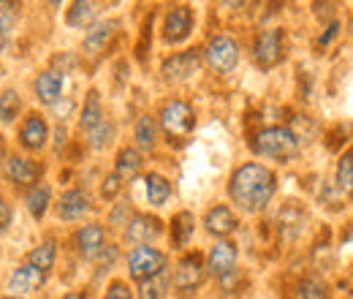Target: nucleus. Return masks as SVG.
Here are the masks:
<instances>
[{
  "label": "nucleus",
  "instance_id": "a19ab883",
  "mask_svg": "<svg viewBox=\"0 0 353 299\" xmlns=\"http://www.w3.org/2000/svg\"><path fill=\"white\" fill-rule=\"evenodd\" d=\"M3 299H22V297H14V294H11V297H3Z\"/></svg>",
  "mask_w": 353,
  "mask_h": 299
},
{
  "label": "nucleus",
  "instance_id": "7ed1b4c3",
  "mask_svg": "<svg viewBox=\"0 0 353 299\" xmlns=\"http://www.w3.org/2000/svg\"><path fill=\"white\" fill-rule=\"evenodd\" d=\"M158 126L163 128L169 142L182 144V142L193 133V128H196V112H193V106H190L188 101H179V98L166 101L163 109H161Z\"/></svg>",
  "mask_w": 353,
  "mask_h": 299
},
{
  "label": "nucleus",
  "instance_id": "423d86ee",
  "mask_svg": "<svg viewBox=\"0 0 353 299\" xmlns=\"http://www.w3.org/2000/svg\"><path fill=\"white\" fill-rule=\"evenodd\" d=\"M283 52H285V33L280 28H269L261 30L259 39L253 44V60L256 66L261 68H274L280 60H283Z\"/></svg>",
  "mask_w": 353,
  "mask_h": 299
},
{
  "label": "nucleus",
  "instance_id": "5701e85b",
  "mask_svg": "<svg viewBox=\"0 0 353 299\" xmlns=\"http://www.w3.org/2000/svg\"><path fill=\"white\" fill-rule=\"evenodd\" d=\"M193 231H196L193 213H176L174 220H172V242H174V248H185L190 242Z\"/></svg>",
  "mask_w": 353,
  "mask_h": 299
},
{
  "label": "nucleus",
  "instance_id": "cd10ccee",
  "mask_svg": "<svg viewBox=\"0 0 353 299\" xmlns=\"http://www.w3.org/2000/svg\"><path fill=\"white\" fill-rule=\"evenodd\" d=\"M294 297L296 299H329V286H326L318 275H310L305 280H299Z\"/></svg>",
  "mask_w": 353,
  "mask_h": 299
},
{
  "label": "nucleus",
  "instance_id": "c9c22d12",
  "mask_svg": "<svg viewBox=\"0 0 353 299\" xmlns=\"http://www.w3.org/2000/svg\"><path fill=\"white\" fill-rule=\"evenodd\" d=\"M14 8H17L14 3H0V28H3V33H6V30L11 28V22H14V14H17Z\"/></svg>",
  "mask_w": 353,
  "mask_h": 299
},
{
  "label": "nucleus",
  "instance_id": "aec40b11",
  "mask_svg": "<svg viewBox=\"0 0 353 299\" xmlns=\"http://www.w3.org/2000/svg\"><path fill=\"white\" fill-rule=\"evenodd\" d=\"M98 14H101V3L79 0V3H74V6L68 8L65 22H68L71 28H92L95 19H98Z\"/></svg>",
  "mask_w": 353,
  "mask_h": 299
},
{
  "label": "nucleus",
  "instance_id": "c756f323",
  "mask_svg": "<svg viewBox=\"0 0 353 299\" xmlns=\"http://www.w3.org/2000/svg\"><path fill=\"white\" fill-rule=\"evenodd\" d=\"M88 139L92 150H103V147H109L112 139H114V126H112L109 120H103V123H98L92 131H88Z\"/></svg>",
  "mask_w": 353,
  "mask_h": 299
},
{
  "label": "nucleus",
  "instance_id": "ddd939ff",
  "mask_svg": "<svg viewBox=\"0 0 353 299\" xmlns=\"http://www.w3.org/2000/svg\"><path fill=\"white\" fill-rule=\"evenodd\" d=\"M46 139H49V126H46L44 117H41L39 112L28 115V120H25L22 128H19V142H22V147L30 150V153H39V150H44Z\"/></svg>",
  "mask_w": 353,
  "mask_h": 299
},
{
  "label": "nucleus",
  "instance_id": "f257e3e1",
  "mask_svg": "<svg viewBox=\"0 0 353 299\" xmlns=\"http://www.w3.org/2000/svg\"><path fill=\"white\" fill-rule=\"evenodd\" d=\"M274 191H277V174L264 164H256V161L242 164L228 180L231 202L248 215L261 213L272 202Z\"/></svg>",
  "mask_w": 353,
  "mask_h": 299
},
{
  "label": "nucleus",
  "instance_id": "c85d7f7f",
  "mask_svg": "<svg viewBox=\"0 0 353 299\" xmlns=\"http://www.w3.org/2000/svg\"><path fill=\"white\" fill-rule=\"evenodd\" d=\"M22 112V98L17 90H3L0 93V123H14Z\"/></svg>",
  "mask_w": 353,
  "mask_h": 299
},
{
  "label": "nucleus",
  "instance_id": "4be33fe9",
  "mask_svg": "<svg viewBox=\"0 0 353 299\" xmlns=\"http://www.w3.org/2000/svg\"><path fill=\"white\" fill-rule=\"evenodd\" d=\"M103 106H101V95L95 90H90L88 98H85V106H82V117H79V128L92 131L98 123H103Z\"/></svg>",
  "mask_w": 353,
  "mask_h": 299
},
{
  "label": "nucleus",
  "instance_id": "a211bd4d",
  "mask_svg": "<svg viewBox=\"0 0 353 299\" xmlns=\"http://www.w3.org/2000/svg\"><path fill=\"white\" fill-rule=\"evenodd\" d=\"M77 248L85 258H95L106 248V229L98 223H88L77 231Z\"/></svg>",
  "mask_w": 353,
  "mask_h": 299
},
{
  "label": "nucleus",
  "instance_id": "1a4fd4ad",
  "mask_svg": "<svg viewBox=\"0 0 353 299\" xmlns=\"http://www.w3.org/2000/svg\"><path fill=\"white\" fill-rule=\"evenodd\" d=\"M193 33V8L190 6H174L163 19V41L182 44Z\"/></svg>",
  "mask_w": 353,
  "mask_h": 299
},
{
  "label": "nucleus",
  "instance_id": "9b49d317",
  "mask_svg": "<svg viewBox=\"0 0 353 299\" xmlns=\"http://www.w3.org/2000/svg\"><path fill=\"white\" fill-rule=\"evenodd\" d=\"M88 213H92V199H90L88 191L82 188H71L60 196L57 202V215L63 220H82Z\"/></svg>",
  "mask_w": 353,
  "mask_h": 299
},
{
  "label": "nucleus",
  "instance_id": "0eeeda50",
  "mask_svg": "<svg viewBox=\"0 0 353 299\" xmlns=\"http://www.w3.org/2000/svg\"><path fill=\"white\" fill-rule=\"evenodd\" d=\"M199 68H201V52H199V49H188V52H176V55L163 60L161 77H163L166 82L176 85V82L190 79Z\"/></svg>",
  "mask_w": 353,
  "mask_h": 299
},
{
  "label": "nucleus",
  "instance_id": "6e6552de",
  "mask_svg": "<svg viewBox=\"0 0 353 299\" xmlns=\"http://www.w3.org/2000/svg\"><path fill=\"white\" fill-rule=\"evenodd\" d=\"M117 33H120V22H117V19L95 22V25L88 30V36H85L82 52H85L88 57H101V55L112 46V41L117 39Z\"/></svg>",
  "mask_w": 353,
  "mask_h": 299
},
{
  "label": "nucleus",
  "instance_id": "6ab92c4d",
  "mask_svg": "<svg viewBox=\"0 0 353 299\" xmlns=\"http://www.w3.org/2000/svg\"><path fill=\"white\" fill-rule=\"evenodd\" d=\"M6 174L11 177V182L17 185H33L39 177H41V166L30 158H22V155H11L6 161Z\"/></svg>",
  "mask_w": 353,
  "mask_h": 299
},
{
  "label": "nucleus",
  "instance_id": "f704fd0d",
  "mask_svg": "<svg viewBox=\"0 0 353 299\" xmlns=\"http://www.w3.org/2000/svg\"><path fill=\"white\" fill-rule=\"evenodd\" d=\"M109 220H112V226H128V223H131V204H125V202L117 204V207L112 210V218H109Z\"/></svg>",
  "mask_w": 353,
  "mask_h": 299
},
{
  "label": "nucleus",
  "instance_id": "4c0bfd02",
  "mask_svg": "<svg viewBox=\"0 0 353 299\" xmlns=\"http://www.w3.org/2000/svg\"><path fill=\"white\" fill-rule=\"evenodd\" d=\"M337 30H340V25H337V22H334V25H329V33L318 39V46H326V44H329L332 39H334V36H337Z\"/></svg>",
  "mask_w": 353,
  "mask_h": 299
},
{
  "label": "nucleus",
  "instance_id": "a878e982",
  "mask_svg": "<svg viewBox=\"0 0 353 299\" xmlns=\"http://www.w3.org/2000/svg\"><path fill=\"white\" fill-rule=\"evenodd\" d=\"M141 171V153L139 150H133V147H125V150H120L117 153V177L120 180H131Z\"/></svg>",
  "mask_w": 353,
  "mask_h": 299
},
{
  "label": "nucleus",
  "instance_id": "f03ea898",
  "mask_svg": "<svg viewBox=\"0 0 353 299\" xmlns=\"http://www.w3.org/2000/svg\"><path fill=\"white\" fill-rule=\"evenodd\" d=\"M250 147L261 158H274V161L285 164L299 150V139H296L294 131L283 128V126H269V128H261L253 136Z\"/></svg>",
  "mask_w": 353,
  "mask_h": 299
},
{
  "label": "nucleus",
  "instance_id": "e433bc0d",
  "mask_svg": "<svg viewBox=\"0 0 353 299\" xmlns=\"http://www.w3.org/2000/svg\"><path fill=\"white\" fill-rule=\"evenodd\" d=\"M11 220H14V210H11V204L0 196V234H3V231H8Z\"/></svg>",
  "mask_w": 353,
  "mask_h": 299
},
{
  "label": "nucleus",
  "instance_id": "bb28decb",
  "mask_svg": "<svg viewBox=\"0 0 353 299\" xmlns=\"http://www.w3.org/2000/svg\"><path fill=\"white\" fill-rule=\"evenodd\" d=\"M49 202H52L49 185H33V191L25 196V204H28L33 218H44V213L49 210Z\"/></svg>",
  "mask_w": 353,
  "mask_h": 299
},
{
  "label": "nucleus",
  "instance_id": "f8f14e48",
  "mask_svg": "<svg viewBox=\"0 0 353 299\" xmlns=\"http://www.w3.org/2000/svg\"><path fill=\"white\" fill-rule=\"evenodd\" d=\"M163 234V223L155 215H133L128 223V240L139 245H150Z\"/></svg>",
  "mask_w": 353,
  "mask_h": 299
},
{
  "label": "nucleus",
  "instance_id": "9d476101",
  "mask_svg": "<svg viewBox=\"0 0 353 299\" xmlns=\"http://www.w3.org/2000/svg\"><path fill=\"white\" fill-rule=\"evenodd\" d=\"M201 280H204V261H201V256L190 253V256L179 258V264H176L174 269L176 289L179 291H193V289L201 286Z\"/></svg>",
  "mask_w": 353,
  "mask_h": 299
},
{
  "label": "nucleus",
  "instance_id": "2eb2a0df",
  "mask_svg": "<svg viewBox=\"0 0 353 299\" xmlns=\"http://www.w3.org/2000/svg\"><path fill=\"white\" fill-rule=\"evenodd\" d=\"M204 226H207V231H210L212 237L225 240L228 234L236 231L239 220H236V215H234V210H231L228 204H215V207L207 213V218H204Z\"/></svg>",
  "mask_w": 353,
  "mask_h": 299
},
{
  "label": "nucleus",
  "instance_id": "412c9836",
  "mask_svg": "<svg viewBox=\"0 0 353 299\" xmlns=\"http://www.w3.org/2000/svg\"><path fill=\"white\" fill-rule=\"evenodd\" d=\"M144 182H147V202L152 207H163L172 199V182L163 174H155L152 171V174L144 177Z\"/></svg>",
  "mask_w": 353,
  "mask_h": 299
},
{
  "label": "nucleus",
  "instance_id": "79ce46f5",
  "mask_svg": "<svg viewBox=\"0 0 353 299\" xmlns=\"http://www.w3.org/2000/svg\"><path fill=\"white\" fill-rule=\"evenodd\" d=\"M0 36H3V28H0Z\"/></svg>",
  "mask_w": 353,
  "mask_h": 299
},
{
  "label": "nucleus",
  "instance_id": "39448f33",
  "mask_svg": "<svg viewBox=\"0 0 353 299\" xmlns=\"http://www.w3.org/2000/svg\"><path fill=\"white\" fill-rule=\"evenodd\" d=\"M204 60L215 74H231L239 63V44L231 36H215L204 49Z\"/></svg>",
  "mask_w": 353,
  "mask_h": 299
},
{
  "label": "nucleus",
  "instance_id": "4468645a",
  "mask_svg": "<svg viewBox=\"0 0 353 299\" xmlns=\"http://www.w3.org/2000/svg\"><path fill=\"white\" fill-rule=\"evenodd\" d=\"M236 258H239L236 245H234V242H228V240H221V242L210 251V256H207V267H210V272H212L215 278H223V275H228V272H234V269H236Z\"/></svg>",
  "mask_w": 353,
  "mask_h": 299
},
{
  "label": "nucleus",
  "instance_id": "dca6fc26",
  "mask_svg": "<svg viewBox=\"0 0 353 299\" xmlns=\"http://www.w3.org/2000/svg\"><path fill=\"white\" fill-rule=\"evenodd\" d=\"M44 283H46L44 272H39V269L30 267V264H22V267L14 269V275H11V280H8V291H14V297H19V294L39 291Z\"/></svg>",
  "mask_w": 353,
  "mask_h": 299
},
{
  "label": "nucleus",
  "instance_id": "72a5a7b5",
  "mask_svg": "<svg viewBox=\"0 0 353 299\" xmlns=\"http://www.w3.org/2000/svg\"><path fill=\"white\" fill-rule=\"evenodd\" d=\"M103 299H133V291L128 289V283L114 280V283L106 289V297H103Z\"/></svg>",
  "mask_w": 353,
  "mask_h": 299
},
{
  "label": "nucleus",
  "instance_id": "f3484780",
  "mask_svg": "<svg viewBox=\"0 0 353 299\" xmlns=\"http://www.w3.org/2000/svg\"><path fill=\"white\" fill-rule=\"evenodd\" d=\"M63 87H65V77H63V71L52 68V71L39 74V79H36V95H39V101H41V104L57 106V101L63 98Z\"/></svg>",
  "mask_w": 353,
  "mask_h": 299
},
{
  "label": "nucleus",
  "instance_id": "473e14b6",
  "mask_svg": "<svg viewBox=\"0 0 353 299\" xmlns=\"http://www.w3.org/2000/svg\"><path fill=\"white\" fill-rule=\"evenodd\" d=\"M120 191H123V180H120L117 174H109V177L103 180V185H101V196H103V199H114Z\"/></svg>",
  "mask_w": 353,
  "mask_h": 299
},
{
  "label": "nucleus",
  "instance_id": "20e7f679",
  "mask_svg": "<svg viewBox=\"0 0 353 299\" xmlns=\"http://www.w3.org/2000/svg\"><path fill=\"white\" fill-rule=\"evenodd\" d=\"M163 269H166V253H161L158 248L139 245L128 253V272L136 283H147V280L163 275Z\"/></svg>",
  "mask_w": 353,
  "mask_h": 299
},
{
  "label": "nucleus",
  "instance_id": "58836bf2",
  "mask_svg": "<svg viewBox=\"0 0 353 299\" xmlns=\"http://www.w3.org/2000/svg\"><path fill=\"white\" fill-rule=\"evenodd\" d=\"M343 253H353V226L348 229V234L343 237Z\"/></svg>",
  "mask_w": 353,
  "mask_h": 299
},
{
  "label": "nucleus",
  "instance_id": "393cba45",
  "mask_svg": "<svg viewBox=\"0 0 353 299\" xmlns=\"http://www.w3.org/2000/svg\"><path fill=\"white\" fill-rule=\"evenodd\" d=\"M133 136H136V144H139L141 150H155V144H158V120L150 117V115H144V117L136 123Z\"/></svg>",
  "mask_w": 353,
  "mask_h": 299
},
{
  "label": "nucleus",
  "instance_id": "ea45409f",
  "mask_svg": "<svg viewBox=\"0 0 353 299\" xmlns=\"http://www.w3.org/2000/svg\"><path fill=\"white\" fill-rule=\"evenodd\" d=\"M63 299H88V297H85L82 291H71V294H65Z\"/></svg>",
  "mask_w": 353,
  "mask_h": 299
},
{
  "label": "nucleus",
  "instance_id": "2f4dec72",
  "mask_svg": "<svg viewBox=\"0 0 353 299\" xmlns=\"http://www.w3.org/2000/svg\"><path fill=\"white\" fill-rule=\"evenodd\" d=\"M166 286H169L166 275H158V278L141 283V299H163L166 297Z\"/></svg>",
  "mask_w": 353,
  "mask_h": 299
},
{
  "label": "nucleus",
  "instance_id": "7c9ffc66",
  "mask_svg": "<svg viewBox=\"0 0 353 299\" xmlns=\"http://www.w3.org/2000/svg\"><path fill=\"white\" fill-rule=\"evenodd\" d=\"M337 188L353 193V150H348L337 164Z\"/></svg>",
  "mask_w": 353,
  "mask_h": 299
},
{
  "label": "nucleus",
  "instance_id": "b1692460",
  "mask_svg": "<svg viewBox=\"0 0 353 299\" xmlns=\"http://www.w3.org/2000/svg\"><path fill=\"white\" fill-rule=\"evenodd\" d=\"M54 261H57V242H41V245L33 248L30 256H28V264L36 267V269L44 272V275H49V269L54 267Z\"/></svg>",
  "mask_w": 353,
  "mask_h": 299
}]
</instances>
